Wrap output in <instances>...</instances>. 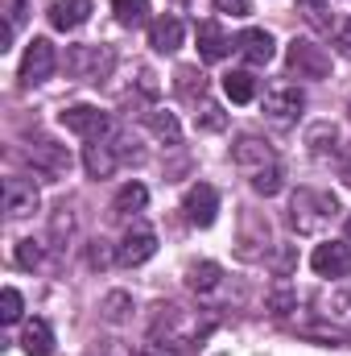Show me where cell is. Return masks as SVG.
<instances>
[{"instance_id": "obj_1", "label": "cell", "mask_w": 351, "mask_h": 356, "mask_svg": "<svg viewBox=\"0 0 351 356\" xmlns=\"http://www.w3.org/2000/svg\"><path fill=\"white\" fill-rule=\"evenodd\" d=\"M232 166L248 178L252 191L264 195V199L281 191V162H277V149H273L264 137H257V133L236 137V145H232Z\"/></svg>"}, {"instance_id": "obj_2", "label": "cell", "mask_w": 351, "mask_h": 356, "mask_svg": "<svg viewBox=\"0 0 351 356\" xmlns=\"http://www.w3.org/2000/svg\"><path fill=\"white\" fill-rule=\"evenodd\" d=\"M335 216H339V199L327 195V191L302 186V191L289 199V228H293L298 236H318V232H327Z\"/></svg>"}, {"instance_id": "obj_3", "label": "cell", "mask_w": 351, "mask_h": 356, "mask_svg": "<svg viewBox=\"0 0 351 356\" xmlns=\"http://www.w3.org/2000/svg\"><path fill=\"white\" fill-rule=\"evenodd\" d=\"M112 67H116L112 46L91 42V46H71V50H67V71H71L79 83H103V79L112 75Z\"/></svg>"}, {"instance_id": "obj_4", "label": "cell", "mask_w": 351, "mask_h": 356, "mask_svg": "<svg viewBox=\"0 0 351 356\" xmlns=\"http://www.w3.org/2000/svg\"><path fill=\"white\" fill-rule=\"evenodd\" d=\"M302 108H306V95L298 83H273V88L264 91V120L273 124V129H293L298 124V116H302Z\"/></svg>"}, {"instance_id": "obj_5", "label": "cell", "mask_w": 351, "mask_h": 356, "mask_svg": "<svg viewBox=\"0 0 351 356\" xmlns=\"http://www.w3.org/2000/svg\"><path fill=\"white\" fill-rule=\"evenodd\" d=\"M285 67L298 79H327L331 75V54L314 42V38H293L285 46Z\"/></svg>"}, {"instance_id": "obj_6", "label": "cell", "mask_w": 351, "mask_h": 356, "mask_svg": "<svg viewBox=\"0 0 351 356\" xmlns=\"http://www.w3.org/2000/svg\"><path fill=\"white\" fill-rule=\"evenodd\" d=\"M157 253V232L137 216L128 228H124V236H120V245H116V261L124 269H137V266H145L149 257Z\"/></svg>"}, {"instance_id": "obj_7", "label": "cell", "mask_w": 351, "mask_h": 356, "mask_svg": "<svg viewBox=\"0 0 351 356\" xmlns=\"http://www.w3.org/2000/svg\"><path fill=\"white\" fill-rule=\"evenodd\" d=\"M58 120H62L67 133H75L83 141H103L112 133V116L103 108H95V104H71V108L58 112Z\"/></svg>"}, {"instance_id": "obj_8", "label": "cell", "mask_w": 351, "mask_h": 356, "mask_svg": "<svg viewBox=\"0 0 351 356\" xmlns=\"http://www.w3.org/2000/svg\"><path fill=\"white\" fill-rule=\"evenodd\" d=\"M29 162H33L37 175H46V178H67L71 166H75L71 149L58 145L54 137H33V141H29Z\"/></svg>"}, {"instance_id": "obj_9", "label": "cell", "mask_w": 351, "mask_h": 356, "mask_svg": "<svg viewBox=\"0 0 351 356\" xmlns=\"http://www.w3.org/2000/svg\"><path fill=\"white\" fill-rule=\"evenodd\" d=\"M58 67V54H54V42L50 38H33L25 46V58H21V83L33 88V83H46Z\"/></svg>"}, {"instance_id": "obj_10", "label": "cell", "mask_w": 351, "mask_h": 356, "mask_svg": "<svg viewBox=\"0 0 351 356\" xmlns=\"http://www.w3.org/2000/svg\"><path fill=\"white\" fill-rule=\"evenodd\" d=\"M182 211L194 228H211L215 216H219V191L211 182H194L186 195H182Z\"/></svg>"}, {"instance_id": "obj_11", "label": "cell", "mask_w": 351, "mask_h": 356, "mask_svg": "<svg viewBox=\"0 0 351 356\" xmlns=\"http://www.w3.org/2000/svg\"><path fill=\"white\" fill-rule=\"evenodd\" d=\"M310 269L318 277H351V241H323L310 253Z\"/></svg>"}, {"instance_id": "obj_12", "label": "cell", "mask_w": 351, "mask_h": 356, "mask_svg": "<svg viewBox=\"0 0 351 356\" xmlns=\"http://www.w3.org/2000/svg\"><path fill=\"white\" fill-rule=\"evenodd\" d=\"M236 54L248 63V67H268L273 63V54H277V46H273V33L268 29H244L240 38H236Z\"/></svg>"}, {"instance_id": "obj_13", "label": "cell", "mask_w": 351, "mask_h": 356, "mask_svg": "<svg viewBox=\"0 0 351 356\" xmlns=\"http://www.w3.org/2000/svg\"><path fill=\"white\" fill-rule=\"evenodd\" d=\"M37 203H42V195H37V186H33L29 178H8V182H4V211H8L12 220L33 216Z\"/></svg>"}, {"instance_id": "obj_14", "label": "cell", "mask_w": 351, "mask_h": 356, "mask_svg": "<svg viewBox=\"0 0 351 356\" xmlns=\"http://www.w3.org/2000/svg\"><path fill=\"white\" fill-rule=\"evenodd\" d=\"M116 166H120V149H116V141H87V149H83V170L91 178H112L116 175Z\"/></svg>"}, {"instance_id": "obj_15", "label": "cell", "mask_w": 351, "mask_h": 356, "mask_svg": "<svg viewBox=\"0 0 351 356\" xmlns=\"http://www.w3.org/2000/svg\"><path fill=\"white\" fill-rule=\"evenodd\" d=\"M182 38H186V25L178 21L174 13H162V17L149 21V46L157 54H174L178 46H182Z\"/></svg>"}, {"instance_id": "obj_16", "label": "cell", "mask_w": 351, "mask_h": 356, "mask_svg": "<svg viewBox=\"0 0 351 356\" xmlns=\"http://www.w3.org/2000/svg\"><path fill=\"white\" fill-rule=\"evenodd\" d=\"M232 50H236V42L223 33L219 21H203V25H198V58H203V63H219V58H228Z\"/></svg>"}, {"instance_id": "obj_17", "label": "cell", "mask_w": 351, "mask_h": 356, "mask_svg": "<svg viewBox=\"0 0 351 356\" xmlns=\"http://www.w3.org/2000/svg\"><path fill=\"white\" fill-rule=\"evenodd\" d=\"M17 344H21L25 356H54V327L46 319H29L21 327V340Z\"/></svg>"}, {"instance_id": "obj_18", "label": "cell", "mask_w": 351, "mask_h": 356, "mask_svg": "<svg viewBox=\"0 0 351 356\" xmlns=\"http://www.w3.org/2000/svg\"><path fill=\"white\" fill-rule=\"evenodd\" d=\"M145 203H149L145 182H124V186L116 191V199H112V216H116V220H137V216L145 211Z\"/></svg>"}, {"instance_id": "obj_19", "label": "cell", "mask_w": 351, "mask_h": 356, "mask_svg": "<svg viewBox=\"0 0 351 356\" xmlns=\"http://www.w3.org/2000/svg\"><path fill=\"white\" fill-rule=\"evenodd\" d=\"M91 8H95L91 0H54L50 25H54V29H79V25H87Z\"/></svg>"}, {"instance_id": "obj_20", "label": "cell", "mask_w": 351, "mask_h": 356, "mask_svg": "<svg viewBox=\"0 0 351 356\" xmlns=\"http://www.w3.org/2000/svg\"><path fill=\"white\" fill-rule=\"evenodd\" d=\"M306 145H310V154H314V158H335V149H339V129H335L331 120H323V124H310V133H306Z\"/></svg>"}, {"instance_id": "obj_21", "label": "cell", "mask_w": 351, "mask_h": 356, "mask_svg": "<svg viewBox=\"0 0 351 356\" xmlns=\"http://www.w3.org/2000/svg\"><path fill=\"white\" fill-rule=\"evenodd\" d=\"M223 95L232 104H252L257 99V75L252 71H228L223 75Z\"/></svg>"}, {"instance_id": "obj_22", "label": "cell", "mask_w": 351, "mask_h": 356, "mask_svg": "<svg viewBox=\"0 0 351 356\" xmlns=\"http://www.w3.org/2000/svg\"><path fill=\"white\" fill-rule=\"evenodd\" d=\"M219 282H223V269L215 266V261H194V266L186 269V286L194 294H211Z\"/></svg>"}, {"instance_id": "obj_23", "label": "cell", "mask_w": 351, "mask_h": 356, "mask_svg": "<svg viewBox=\"0 0 351 356\" xmlns=\"http://www.w3.org/2000/svg\"><path fill=\"white\" fill-rule=\"evenodd\" d=\"M112 13H116V21L124 29H141V25L153 21L149 17V0H112Z\"/></svg>"}, {"instance_id": "obj_24", "label": "cell", "mask_w": 351, "mask_h": 356, "mask_svg": "<svg viewBox=\"0 0 351 356\" xmlns=\"http://www.w3.org/2000/svg\"><path fill=\"white\" fill-rule=\"evenodd\" d=\"M149 129H153V137L166 141V145H178V141H182V124H178L174 112H166V108H153V112H149Z\"/></svg>"}, {"instance_id": "obj_25", "label": "cell", "mask_w": 351, "mask_h": 356, "mask_svg": "<svg viewBox=\"0 0 351 356\" xmlns=\"http://www.w3.org/2000/svg\"><path fill=\"white\" fill-rule=\"evenodd\" d=\"M178 95L182 99H190V104H198L203 95H207V75L198 71V67H178Z\"/></svg>"}, {"instance_id": "obj_26", "label": "cell", "mask_w": 351, "mask_h": 356, "mask_svg": "<svg viewBox=\"0 0 351 356\" xmlns=\"http://www.w3.org/2000/svg\"><path fill=\"white\" fill-rule=\"evenodd\" d=\"M0 8H4V38H0V50H8V42H12V33L25 25V0H0Z\"/></svg>"}, {"instance_id": "obj_27", "label": "cell", "mask_w": 351, "mask_h": 356, "mask_svg": "<svg viewBox=\"0 0 351 356\" xmlns=\"http://www.w3.org/2000/svg\"><path fill=\"white\" fill-rule=\"evenodd\" d=\"M99 311H103V319H108V323H124V319H128V311H132V294L112 290V294L99 302Z\"/></svg>"}, {"instance_id": "obj_28", "label": "cell", "mask_w": 351, "mask_h": 356, "mask_svg": "<svg viewBox=\"0 0 351 356\" xmlns=\"http://www.w3.org/2000/svg\"><path fill=\"white\" fill-rule=\"evenodd\" d=\"M298 13H302L314 29H331V4H327V0H298Z\"/></svg>"}, {"instance_id": "obj_29", "label": "cell", "mask_w": 351, "mask_h": 356, "mask_svg": "<svg viewBox=\"0 0 351 356\" xmlns=\"http://www.w3.org/2000/svg\"><path fill=\"white\" fill-rule=\"evenodd\" d=\"M21 311H25V302H21V290L4 286V294H0V319H4V323H17V319H21Z\"/></svg>"}, {"instance_id": "obj_30", "label": "cell", "mask_w": 351, "mask_h": 356, "mask_svg": "<svg viewBox=\"0 0 351 356\" xmlns=\"http://www.w3.org/2000/svg\"><path fill=\"white\" fill-rule=\"evenodd\" d=\"M268 307H273V315H289V311L298 307V294H293V290H289V286L281 282V286L273 290V298H268Z\"/></svg>"}, {"instance_id": "obj_31", "label": "cell", "mask_w": 351, "mask_h": 356, "mask_svg": "<svg viewBox=\"0 0 351 356\" xmlns=\"http://www.w3.org/2000/svg\"><path fill=\"white\" fill-rule=\"evenodd\" d=\"M37 261H42V245H37V241H21V245H17V266L37 269Z\"/></svg>"}, {"instance_id": "obj_32", "label": "cell", "mask_w": 351, "mask_h": 356, "mask_svg": "<svg viewBox=\"0 0 351 356\" xmlns=\"http://www.w3.org/2000/svg\"><path fill=\"white\" fill-rule=\"evenodd\" d=\"M198 124H203V129H223V124H228V116H223V108H219V104H207V99H203V116H198Z\"/></svg>"}, {"instance_id": "obj_33", "label": "cell", "mask_w": 351, "mask_h": 356, "mask_svg": "<svg viewBox=\"0 0 351 356\" xmlns=\"http://www.w3.org/2000/svg\"><path fill=\"white\" fill-rule=\"evenodd\" d=\"M215 8L223 17H248L252 13V0H215Z\"/></svg>"}, {"instance_id": "obj_34", "label": "cell", "mask_w": 351, "mask_h": 356, "mask_svg": "<svg viewBox=\"0 0 351 356\" xmlns=\"http://www.w3.org/2000/svg\"><path fill=\"white\" fill-rule=\"evenodd\" d=\"M335 50H339L343 58H351V21L335 25Z\"/></svg>"}, {"instance_id": "obj_35", "label": "cell", "mask_w": 351, "mask_h": 356, "mask_svg": "<svg viewBox=\"0 0 351 356\" xmlns=\"http://www.w3.org/2000/svg\"><path fill=\"white\" fill-rule=\"evenodd\" d=\"M87 261H91L95 269H103L108 261H112V253H108V241H95V245H91V249H87Z\"/></svg>"}, {"instance_id": "obj_36", "label": "cell", "mask_w": 351, "mask_h": 356, "mask_svg": "<svg viewBox=\"0 0 351 356\" xmlns=\"http://www.w3.org/2000/svg\"><path fill=\"white\" fill-rule=\"evenodd\" d=\"M339 175H343V182L351 186V145L343 149V162H339Z\"/></svg>"}, {"instance_id": "obj_37", "label": "cell", "mask_w": 351, "mask_h": 356, "mask_svg": "<svg viewBox=\"0 0 351 356\" xmlns=\"http://www.w3.org/2000/svg\"><path fill=\"white\" fill-rule=\"evenodd\" d=\"M348 241H351V216H348Z\"/></svg>"}]
</instances>
